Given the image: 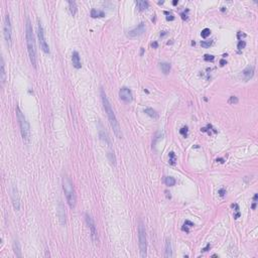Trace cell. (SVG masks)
<instances>
[{
    "instance_id": "cell-1",
    "label": "cell",
    "mask_w": 258,
    "mask_h": 258,
    "mask_svg": "<svg viewBox=\"0 0 258 258\" xmlns=\"http://www.w3.org/2000/svg\"><path fill=\"white\" fill-rule=\"evenodd\" d=\"M101 98H102L103 106H104L105 112H106L107 116H108L109 123H110L112 129H113L114 134H115V136L118 137V138H122V132H121V128H120V125H119V122H118L117 118H116L115 113H114L111 104L109 102L108 98H107V96H106V93H105L103 88H101Z\"/></svg>"
},
{
    "instance_id": "cell-2",
    "label": "cell",
    "mask_w": 258,
    "mask_h": 258,
    "mask_svg": "<svg viewBox=\"0 0 258 258\" xmlns=\"http://www.w3.org/2000/svg\"><path fill=\"white\" fill-rule=\"evenodd\" d=\"M26 45H27V51L29 60L31 65L34 69H36L37 65V60H36V47H35V41H34L33 30H32V25L30 23L29 18L26 19Z\"/></svg>"
},
{
    "instance_id": "cell-3",
    "label": "cell",
    "mask_w": 258,
    "mask_h": 258,
    "mask_svg": "<svg viewBox=\"0 0 258 258\" xmlns=\"http://www.w3.org/2000/svg\"><path fill=\"white\" fill-rule=\"evenodd\" d=\"M16 116H17V120H18V123H19V127H20V132H21V136L22 139H23L24 142L28 143L30 140V127H29V123L26 120L24 114L21 112V110L19 109V107H16Z\"/></svg>"
},
{
    "instance_id": "cell-4",
    "label": "cell",
    "mask_w": 258,
    "mask_h": 258,
    "mask_svg": "<svg viewBox=\"0 0 258 258\" xmlns=\"http://www.w3.org/2000/svg\"><path fill=\"white\" fill-rule=\"evenodd\" d=\"M63 190H64L65 195H66L67 201H68V204L70 206V208L74 209L76 207L77 199H76V194H75V190H74V186H73V183L71 181V179L68 177H63Z\"/></svg>"
},
{
    "instance_id": "cell-5",
    "label": "cell",
    "mask_w": 258,
    "mask_h": 258,
    "mask_svg": "<svg viewBox=\"0 0 258 258\" xmlns=\"http://www.w3.org/2000/svg\"><path fill=\"white\" fill-rule=\"evenodd\" d=\"M138 245L139 250H140V256L142 258L146 257L147 252V239H146V231H145V227L143 226L142 223H139L138 226Z\"/></svg>"
},
{
    "instance_id": "cell-6",
    "label": "cell",
    "mask_w": 258,
    "mask_h": 258,
    "mask_svg": "<svg viewBox=\"0 0 258 258\" xmlns=\"http://www.w3.org/2000/svg\"><path fill=\"white\" fill-rule=\"evenodd\" d=\"M3 32H4V37L7 45L11 47L12 45V27H11L10 16L9 14L5 15L4 18V25H3Z\"/></svg>"
},
{
    "instance_id": "cell-7",
    "label": "cell",
    "mask_w": 258,
    "mask_h": 258,
    "mask_svg": "<svg viewBox=\"0 0 258 258\" xmlns=\"http://www.w3.org/2000/svg\"><path fill=\"white\" fill-rule=\"evenodd\" d=\"M37 36H39V45H41V49H43V53H49V47L47 41H45L43 24H41V22L39 20V23H37Z\"/></svg>"
},
{
    "instance_id": "cell-8",
    "label": "cell",
    "mask_w": 258,
    "mask_h": 258,
    "mask_svg": "<svg viewBox=\"0 0 258 258\" xmlns=\"http://www.w3.org/2000/svg\"><path fill=\"white\" fill-rule=\"evenodd\" d=\"M85 218H86V222H87L88 227H89L90 231H91V236H92V239H93V241H94L95 243H98V234H97V230H96V226H95L94 220H93L92 216L89 215V214H86Z\"/></svg>"
},
{
    "instance_id": "cell-9",
    "label": "cell",
    "mask_w": 258,
    "mask_h": 258,
    "mask_svg": "<svg viewBox=\"0 0 258 258\" xmlns=\"http://www.w3.org/2000/svg\"><path fill=\"white\" fill-rule=\"evenodd\" d=\"M10 198H11V201H12L13 207H14L15 211H19L20 201H19V197H18V192H17V189L13 185L10 188Z\"/></svg>"
},
{
    "instance_id": "cell-10",
    "label": "cell",
    "mask_w": 258,
    "mask_h": 258,
    "mask_svg": "<svg viewBox=\"0 0 258 258\" xmlns=\"http://www.w3.org/2000/svg\"><path fill=\"white\" fill-rule=\"evenodd\" d=\"M119 97L122 101L126 103H129L133 100V95L130 89H128L127 87H122L119 91Z\"/></svg>"
},
{
    "instance_id": "cell-11",
    "label": "cell",
    "mask_w": 258,
    "mask_h": 258,
    "mask_svg": "<svg viewBox=\"0 0 258 258\" xmlns=\"http://www.w3.org/2000/svg\"><path fill=\"white\" fill-rule=\"evenodd\" d=\"M145 28H146L145 27V24L143 23V22H141V23H139L136 27H134L133 29H131L130 31L128 32L127 35L129 36V37H137V36H140L145 32Z\"/></svg>"
},
{
    "instance_id": "cell-12",
    "label": "cell",
    "mask_w": 258,
    "mask_h": 258,
    "mask_svg": "<svg viewBox=\"0 0 258 258\" xmlns=\"http://www.w3.org/2000/svg\"><path fill=\"white\" fill-rule=\"evenodd\" d=\"M98 133H99V137H100L101 141H102L103 143H105V144L110 145L108 134H107L106 130L104 129V127H103L102 123H101L100 121H98Z\"/></svg>"
},
{
    "instance_id": "cell-13",
    "label": "cell",
    "mask_w": 258,
    "mask_h": 258,
    "mask_svg": "<svg viewBox=\"0 0 258 258\" xmlns=\"http://www.w3.org/2000/svg\"><path fill=\"white\" fill-rule=\"evenodd\" d=\"M58 217L59 220H60V223L61 225L65 226L67 223V218H66V209H65V206L63 205L62 203L59 204V207H58Z\"/></svg>"
},
{
    "instance_id": "cell-14",
    "label": "cell",
    "mask_w": 258,
    "mask_h": 258,
    "mask_svg": "<svg viewBox=\"0 0 258 258\" xmlns=\"http://www.w3.org/2000/svg\"><path fill=\"white\" fill-rule=\"evenodd\" d=\"M254 71H255V68L254 66H248L245 70L242 72V75H243V79L244 81H249L252 77L254 76Z\"/></svg>"
},
{
    "instance_id": "cell-15",
    "label": "cell",
    "mask_w": 258,
    "mask_h": 258,
    "mask_svg": "<svg viewBox=\"0 0 258 258\" xmlns=\"http://www.w3.org/2000/svg\"><path fill=\"white\" fill-rule=\"evenodd\" d=\"M72 62H73V66L75 67L76 69H81L82 64H81V59H80L79 53L78 51H74L72 55Z\"/></svg>"
},
{
    "instance_id": "cell-16",
    "label": "cell",
    "mask_w": 258,
    "mask_h": 258,
    "mask_svg": "<svg viewBox=\"0 0 258 258\" xmlns=\"http://www.w3.org/2000/svg\"><path fill=\"white\" fill-rule=\"evenodd\" d=\"M0 80H1V84L2 86L4 85L5 81H6V73H5V64L3 58H1V64H0Z\"/></svg>"
},
{
    "instance_id": "cell-17",
    "label": "cell",
    "mask_w": 258,
    "mask_h": 258,
    "mask_svg": "<svg viewBox=\"0 0 258 258\" xmlns=\"http://www.w3.org/2000/svg\"><path fill=\"white\" fill-rule=\"evenodd\" d=\"M164 257L167 258L173 257V247H171V242L169 238L165 241V253H164Z\"/></svg>"
},
{
    "instance_id": "cell-18",
    "label": "cell",
    "mask_w": 258,
    "mask_h": 258,
    "mask_svg": "<svg viewBox=\"0 0 258 258\" xmlns=\"http://www.w3.org/2000/svg\"><path fill=\"white\" fill-rule=\"evenodd\" d=\"M144 112L149 116V117L153 118V119H157L158 118V113L155 111V110H153L152 108H145Z\"/></svg>"
},
{
    "instance_id": "cell-19",
    "label": "cell",
    "mask_w": 258,
    "mask_h": 258,
    "mask_svg": "<svg viewBox=\"0 0 258 258\" xmlns=\"http://www.w3.org/2000/svg\"><path fill=\"white\" fill-rule=\"evenodd\" d=\"M159 67L164 75H167L171 71V64H169V63H160Z\"/></svg>"
},
{
    "instance_id": "cell-20",
    "label": "cell",
    "mask_w": 258,
    "mask_h": 258,
    "mask_svg": "<svg viewBox=\"0 0 258 258\" xmlns=\"http://www.w3.org/2000/svg\"><path fill=\"white\" fill-rule=\"evenodd\" d=\"M91 16L93 18H97V17H104L105 13L103 12L102 10H99V9H95L93 8L91 10Z\"/></svg>"
},
{
    "instance_id": "cell-21",
    "label": "cell",
    "mask_w": 258,
    "mask_h": 258,
    "mask_svg": "<svg viewBox=\"0 0 258 258\" xmlns=\"http://www.w3.org/2000/svg\"><path fill=\"white\" fill-rule=\"evenodd\" d=\"M136 6L138 7L139 10H145V9L148 8V6H149V3L147 2V1H142V0H139V1H137L136 2Z\"/></svg>"
},
{
    "instance_id": "cell-22",
    "label": "cell",
    "mask_w": 258,
    "mask_h": 258,
    "mask_svg": "<svg viewBox=\"0 0 258 258\" xmlns=\"http://www.w3.org/2000/svg\"><path fill=\"white\" fill-rule=\"evenodd\" d=\"M107 157H108V159H109V161H110V163H111V165L115 167L116 165V157H115V154H114V151H112V150L108 151V153H107Z\"/></svg>"
},
{
    "instance_id": "cell-23",
    "label": "cell",
    "mask_w": 258,
    "mask_h": 258,
    "mask_svg": "<svg viewBox=\"0 0 258 258\" xmlns=\"http://www.w3.org/2000/svg\"><path fill=\"white\" fill-rule=\"evenodd\" d=\"M68 4H69V7H70V11L72 13V15L73 16L76 15V13H77V3L75 1H69Z\"/></svg>"
},
{
    "instance_id": "cell-24",
    "label": "cell",
    "mask_w": 258,
    "mask_h": 258,
    "mask_svg": "<svg viewBox=\"0 0 258 258\" xmlns=\"http://www.w3.org/2000/svg\"><path fill=\"white\" fill-rule=\"evenodd\" d=\"M13 249H14V253H15V255H16L17 257H21V253H20V246H19L18 241H16V240H15L14 243H13Z\"/></svg>"
},
{
    "instance_id": "cell-25",
    "label": "cell",
    "mask_w": 258,
    "mask_h": 258,
    "mask_svg": "<svg viewBox=\"0 0 258 258\" xmlns=\"http://www.w3.org/2000/svg\"><path fill=\"white\" fill-rule=\"evenodd\" d=\"M164 183H165V185H167V187H173L175 185V177H165Z\"/></svg>"
},
{
    "instance_id": "cell-26",
    "label": "cell",
    "mask_w": 258,
    "mask_h": 258,
    "mask_svg": "<svg viewBox=\"0 0 258 258\" xmlns=\"http://www.w3.org/2000/svg\"><path fill=\"white\" fill-rule=\"evenodd\" d=\"M169 162L171 164H175V161H177V156H175V153L173 151H171L169 152Z\"/></svg>"
},
{
    "instance_id": "cell-27",
    "label": "cell",
    "mask_w": 258,
    "mask_h": 258,
    "mask_svg": "<svg viewBox=\"0 0 258 258\" xmlns=\"http://www.w3.org/2000/svg\"><path fill=\"white\" fill-rule=\"evenodd\" d=\"M193 226H195L194 223L190 222V221H186L181 229H183V231H186L187 233H189V231H190V230H189V227H193Z\"/></svg>"
},
{
    "instance_id": "cell-28",
    "label": "cell",
    "mask_w": 258,
    "mask_h": 258,
    "mask_svg": "<svg viewBox=\"0 0 258 258\" xmlns=\"http://www.w3.org/2000/svg\"><path fill=\"white\" fill-rule=\"evenodd\" d=\"M232 208H233V209H235L234 211L236 212V214L234 215V219H238V218L240 217V212H239V206H238V204H233Z\"/></svg>"
},
{
    "instance_id": "cell-29",
    "label": "cell",
    "mask_w": 258,
    "mask_h": 258,
    "mask_svg": "<svg viewBox=\"0 0 258 258\" xmlns=\"http://www.w3.org/2000/svg\"><path fill=\"white\" fill-rule=\"evenodd\" d=\"M210 34H211V30L209 28H205V29H203L202 32H201V35H202L203 39H207Z\"/></svg>"
},
{
    "instance_id": "cell-30",
    "label": "cell",
    "mask_w": 258,
    "mask_h": 258,
    "mask_svg": "<svg viewBox=\"0 0 258 258\" xmlns=\"http://www.w3.org/2000/svg\"><path fill=\"white\" fill-rule=\"evenodd\" d=\"M188 132H189V129H188L187 126H183L181 130H179V133H181V134L183 135V136H185V137L188 136Z\"/></svg>"
},
{
    "instance_id": "cell-31",
    "label": "cell",
    "mask_w": 258,
    "mask_h": 258,
    "mask_svg": "<svg viewBox=\"0 0 258 258\" xmlns=\"http://www.w3.org/2000/svg\"><path fill=\"white\" fill-rule=\"evenodd\" d=\"M238 98H237L236 96H231L230 97V99H229V101H228V103L229 104H237V103H238Z\"/></svg>"
},
{
    "instance_id": "cell-32",
    "label": "cell",
    "mask_w": 258,
    "mask_h": 258,
    "mask_svg": "<svg viewBox=\"0 0 258 258\" xmlns=\"http://www.w3.org/2000/svg\"><path fill=\"white\" fill-rule=\"evenodd\" d=\"M246 45V43L244 41H239L238 45H237V47H238V49H243L244 47H245Z\"/></svg>"
},
{
    "instance_id": "cell-33",
    "label": "cell",
    "mask_w": 258,
    "mask_h": 258,
    "mask_svg": "<svg viewBox=\"0 0 258 258\" xmlns=\"http://www.w3.org/2000/svg\"><path fill=\"white\" fill-rule=\"evenodd\" d=\"M205 61H207V62H213L214 60H215V57L214 56H211V55H205Z\"/></svg>"
},
{
    "instance_id": "cell-34",
    "label": "cell",
    "mask_w": 258,
    "mask_h": 258,
    "mask_svg": "<svg viewBox=\"0 0 258 258\" xmlns=\"http://www.w3.org/2000/svg\"><path fill=\"white\" fill-rule=\"evenodd\" d=\"M212 45V41H201V45H202V47H206V49H207V47H209L210 45Z\"/></svg>"
},
{
    "instance_id": "cell-35",
    "label": "cell",
    "mask_w": 258,
    "mask_h": 258,
    "mask_svg": "<svg viewBox=\"0 0 258 258\" xmlns=\"http://www.w3.org/2000/svg\"><path fill=\"white\" fill-rule=\"evenodd\" d=\"M164 14H167V20H173L175 19V17H173V14H169V12H167V11H164Z\"/></svg>"
},
{
    "instance_id": "cell-36",
    "label": "cell",
    "mask_w": 258,
    "mask_h": 258,
    "mask_svg": "<svg viewBox=\"0 0 258 258\" xmlns=\"http://www.w3.org/2000/svg\"><path fill=\"white\" fill-rule=\"evenodd\" d=\"M219 195L221 197H224L225 195H226V190H225L224 188H222V189H220V191H219Z\"/></svg>"
},
{
    "instance_id": "cell-37",
    "label": "cell",
    "mask_w": 258,
    "mask_h": 258,
    "mask_svg": "<svg viewBox=\"0 0 258 258\" xmlns=\"http://www.w3.org/2000/svg\"><path fill=\"white\" fill-rule=\"evenodd\" d=\"M226 61L225 60H221L220 61V65H221V67H223V66H225V65H226Z\"/></svg>"
},
{
    "instance_id": "cell-38",
    "label": "cell",
    "mask_w": 258,
    "mask_h": 258,
    "mask_svg": "<svg viewBox=\"0 0 258 258\" xmlns=\"http://www.w3.org/2000/svg\"><path fill=\"white\" fill-rule=\"evenodd\" d=\"M210 247H211V245H210V244H208V245H207V247H205V248H204V249H203V252H206V251H208V250L210 249Z\"/></svg>"
},
{
    "instance_id": "cell-39",
    "label": "cell",
    "mask_w": 258,
    "mask_h": 258,
    "mask_svg": "<svg viewBox=\"0 0 258 258\" xmlns=\"http://www.w3.org/2000/svg\"><path fill=\"white\" fill-rule=\"evenodd\" d=\"M157 45H157V43H156V41H154V43H151V47H154V49H156V47H157Z\"/></svg>"
},
{
    "instance_id": "cell-40",
    "label": "cell",
    "mask_w": 258,
    "mask_h": 258,
    "mask_svg": "<svg viewBox=\"0 0 258 258\" xmlns=\"http://www.w3.org/2000/svg\"><path fill=\"white\" fill-rule=\"evenodd\" d=\"M253 202H256V203H257V194L254 195V197H253Z\"/></svg>"
},
{
    "instance_id": "cell-41",
    "label": "cell",
    "mask_w": 258,
    "mask_h": 258,
    "mask_svg": "<svg viewBox=\"0 0 258 258\" xmlns=\"http://www.w3.org/2000/svg\"><path fill=\"white\" fill-rule=\"evenodd\" d=\"M173 5L177 4V1H173Z\"/></svg>"
}]
</instances>
